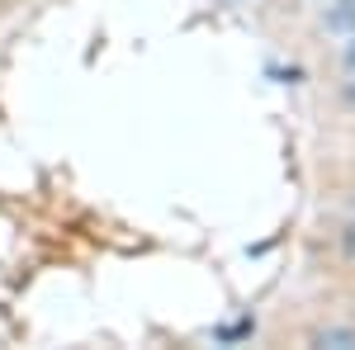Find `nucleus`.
<instances>
[{
	"mask_svg": "<svg viewBox=\"0 0 355 350\" xmlns=\"http://www.w3.org/2000/svg\"><path fill=\"white\" fill-rule=\"evenodd\" d=\"M327 28H336V33H355V0L331 5L327 10Z\"/></svg>",
	"mask_w": 355,
	"mask_h": 350,
	"instance_id": "f257e3e1",
	"label": "nucleus"
},
{
	"mask_svg": "<svg viewBox=\"0 0 355 350\" xmlns=\"http://www.w3.org/2000/svg\"><path fill=\"white\" fill-rule=\"evenodd\" d=\"M346 256H351V261H355V218H351V222H346Z\"/></svg>",
	"mask_w": 355,
	"mask_h": 350,
	"instance_id": "f03ea898",
	"label": "nucleus"
},
{
	"mask_svg": "<svg viewBox=\"0 0 355 350\" xmlns=\"http://www.w3.org/2000/svg\"><path fill=\"white\" fill-rule=\"evenodd\" d=\"M346 67H351V71H355V38H351V43H346Z\"/></svg>",
	"mask_w": 355,
	"mask_h": 350,
	"instance_id": "7ed1b4c3",
	"label": "nucleus"
},
{
	"mask_svg": "<svg viewBox=\"0 0 355 350\" xmlns=\"http://www.w3.org/2000/svg\"><path fill=\"white\" fill-rule=\"evenodd\" d=\"M351 100H355V81H351Z\"/></svg>",
	"mask_w": 355,
	"mask_h": 350,
	"instance_id": "20e7f679",
	"label": "nucleus"
}]
</instances>
